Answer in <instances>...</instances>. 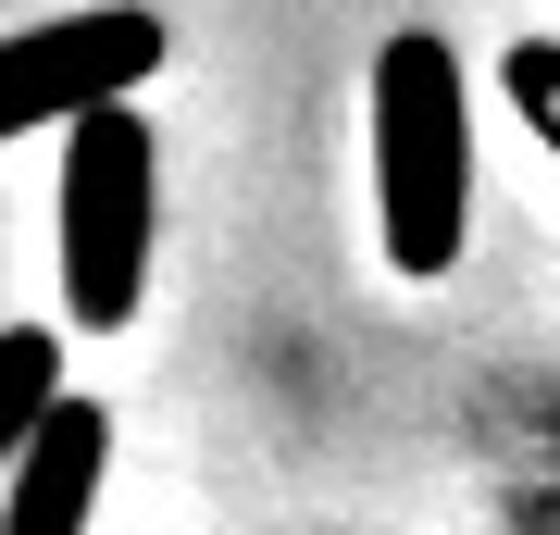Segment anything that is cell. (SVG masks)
I'll use <instances>...</instances> for the list:
<instances>
[{
  "mask_svg": "<svg viewBox=\"0 0 560 535\" xmlns=\"http://www.w3.org/2000/svg\"><path fill=\"white\" fill-rule=\"evenodd\" d=\"M374 224L399 275H448L474 237V88L436 25L374 50Z\"/></svg>",
  "mask_w": 560,
  "mask_h": 535,
  "instance_id": "1",
  "label": "cell"
},
{
  "mask_svg": "<svg viewBox=\"0 0 560 535\" xmlns=\"http://www.w3.org/2000/svg\"><path fill=\"white\" fill-rule=\"evenodd\" d=\"M62 312L88 324V337H113V324H138L150 299V224H162V150L138 125V100H101V113L62 125Z\"/></svg>",
  "mask_w": 560,
  "mask_h": 535,
  "instance_id": "2",
  "label": "cell"
},
{
  "mask_svg": "<svg viewBox=\"0 0 560 535\" xmlns=\"http://www.w3.org/2000/svg\"><path fill=\"white\" fill-rule=\"evenodd\" d=\"M162 75V13L150 0H101V13H50L25 25V38H0V150L13 138H62L75 113H101V100H138Z\"/></svg>",
  "mask_w": 560,
  "mask_h": 535,
  "instance_id": "3",
  "label": "cell"
},
{
  "mask_svg": "<svg viewBox=\"0 0 560 535\" xmlns=\"http://www.w3.org/2000/svg\"><path fill=\"white\" fill-rule=\"evenodd\" d=\"M101 474H113V411L62 386L38 411V437L13 449V474H0V535H88Z\"/></svg>",
  "mask_w": 560,
  "mask_h": 535,
  "instance_id": "4",
  "label": "cell"
},
{
  "mask_svg": "<svg viewBox=\"0 0 560 535\" xmlns=\"http://www.w3.org/2000/svg\"><path fill=\"white\" fill-rule=\"evenodd\" d=\"M62 398V337H38V324H13L0 337V474H13V449L38 437V411Z\"/></svg>",
  "mask_w": 560,
  "mask_h": 535,
  "instance_id": "5",
  "label": "cell"
},
{
  "mask_svg": "<svg viewBox=\"0 0 560 535\" xmlns=\"http://www.w3.org/2000/svg\"><path fill=\"white\" fill-rule=\"evenodd\" d=\"M499 88H511V113L536 125V150L560 162V38H511L499 50Z\"/></svg>",
  "mask_w": 560,
  "mask_h": 535,
  "instance_id": "6",
  "label": "cell"
}]
</instances>
